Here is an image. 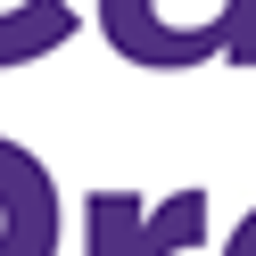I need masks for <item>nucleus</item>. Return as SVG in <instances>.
I'll return each mask as SVG.
<instances>
[{
	"label": "nucleus",
	"instance_id": "1",
	"mask_svg": "<svg viewBox=\"0 0 256 256\" xmlns=\"http://www.w3.org/2000/svg\"><path fill=\"white\" fill-rule=\"evenodd\" d=\"M100 34L149 74H182L206 58L256 66V0H100Z\"/></svg>",
	"mask_w": 256,
	"mask_h": 256
},
{
	"label": "nucleus",
	"instance_id": "2",
	"mask_svg": "<svg viewBox=\"0 0 256 256\" xmlns=\"http://www.w3.org/2000/svg\"><path fill=\"white\" fill-rule=\"evenodd\" d=\"M206 240V190H174L166 206H140L132 190L83 198V256H182Z\"/></svg>",
	"mask_w": 256,
	"mask_h": 256
},
{
	"label": "nucleus",
	"instance_id": "3",
	"mask_svg": "<svg viewBox=\"0 0 256 256\" xmlns=\"http://www.w3.org/2000/svg\"><path fill=\"white\" fill-rule=\"evenodd\" d=\"M0 256H58V190L17 140H0Z\"/></svg>",
	"mask_w": 256,
	"mask_h": 256
},
{
	"label": "nucleus",
	"instance_id": "4",
	"mask_svg": "<svg viewBox=\"0 0 256 256\" xmlns=\"http://www.w3.org/2000/svg\"><path fill=\"white\" fill-rule=\"evenodd\" d=\"M223 256H256V206L232 223V240H223Z\"/></svg>",
	"mask_w": 256,
	"mask_h": 256
}]
</instances>
